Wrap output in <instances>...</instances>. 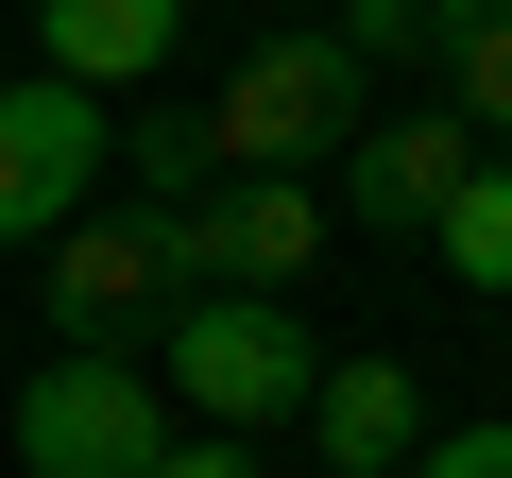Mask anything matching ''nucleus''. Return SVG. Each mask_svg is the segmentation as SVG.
Returning a JSON list of instances; mask_svg holds the SVG:
<instances>
[{
  "label": "nucleus",
  "mask_w": 512,
  "mask_h": 478,
  "mask_svg": "<svg viewBox=\"0 0 512 478\" xmlns=\"http://www.w3.org/2000/svg\"><path fill=\"white\" fill-rule=\"evenodd\" d=\"M154 342H171V393H188L205 427H239V444H256V427H291L308 376H325V342L291 325V291H171Z\"/></svg>",
  "instance_id": "nucleus-1"
},
{
  "label": "nucleus",
  "mask_w": 512,
  "mask_h": 478,
  "mask_svg": "<svg viewBox=\"0 0 512 478\" xmlns=\"http://www.w3.org/2000/svg\"><path fill=\"white\" fill-rule=\"evenodd\" d=\"M359 120H376V69H359L342 35H274V52H239V69H222L205 154H222V171H308V154H342Z\"/></svg>",
  "instance_id": "nucleus-2"
},
{
  "label": "nucleus",
  "mask_w": 512,
  "mask_h": 478,
  "mask_svg": "<svg viewBox=\"0 0 512 478\" xmlns=\"http://www.w3.org/2000/svg\"><path fill=\"white\" fill-rule=\"evenodd\" d=\"M18 461H35V478H154V461H171V393H154L137 359L69 342V359H35V393H18Z\"/></svg>",
  "instance_id": "nucleus-3"
},
{
  "label": "nucleus",
  "mask_w": 512,
  "mask_h": 478,
  "mask_svg": "<svg viewBox=\"0 0 512 478\" xmlns=\"http://www.w3.org/2000/svg\"><path fill=\"white\" fill-rule=\"evenodd\" d=\"M154 239H171V291H291L325 257V205L308 171H239V205H171Z\"/></svg>",
  "instance_id": "nucleus-4"
},
{
  "label": "nucleus",
  "mask_w": 512,
  "mask_h": 478,
  "mask_svg": "<svg viewBox=\"0 0 512 478\" xmlns=\"http://www.w3.org/2000/svg\"><path fill=\"white\" fill-rule=\"evenodd\" d=\"M86 188H103V103L69 69H18V86H0V239L86 222Z\"/></svg>",
  "instance_id": "nucleus-5"
},
{
  "label": "nucleus",
  "mask_w": 512,
  "mask_h": 478,
  "mask_svg": "<svg viewBox=\"0 0 512 478\" xmlns=\"http://www.w3.org/2000/svg\"><path fill=\"white\" fill-rule=\"evenodd\" d=\"M52 308H69V342H137L154 308H171V239L154 222H52Z\"/></svg>",
  "instance_id": "nucleus-6"
},
{
  "label": "nucleus",
  "mask_w": 512,
  "mask_h": 478,
  "mask_svg": "<svg viewBox=\"0 0 512 478\" xmlns=\"http://www.w3.org/2000/svg\"><path fill=\"white\" fill-rule=\"evenodd\" d=\"M35 35H52V69L103 103V86H137V69H171L188 0H35Z\"/></svg>",
  "instance_id": "nucleus-7"
},
{
  "label": "nucleus",
  "mask_w": 512,
  "mask_h": 478,
  "mask_svg": "<svg viewBox=\"0 0 512 478\" xmlns=\"http://www.w3.org/2000/svg\"><path fill=\"white\" fill-rule=\"evenodd\" d=\"M461 171H478V120H359V222H444Z\"/></svg>",
  "instance_id": "nucleus-8"
},
{
  "label": "nucleus",
  "mask_w": 512,
  "mask_h": 478,
  "mask_svg": "<svg viewBox=\"0 0 512 478\" xmlns=\"http://www.w3.org/2000/svg\"><path fill=\"white\" fill-rule=\"evenodd\" d=\"M308 427H325V461H342V478H393V461L427 444V410H410V376H393V359H325V376H308Z\"/></svg>",
  "instance_id": "nucleus-9"
},
{
  "label": "nucleus",
  "mask_w": 512,
  "mask_h": 478,
  "mask_svg": "<svg viewBox=\"0 0 512 478\" xmlns=\"http://www.w3.org/2000/svg\"><path fill=\"white\" fill-rule=\"evenodd\" d=\"M427 239H444V274H461V291H512V171L478 154V171L444 188V222H427Z\"/></svg>",
  "instance_id": "nucleus-10"
},
{
  "label": "nucleus",
  "mask_w": 512,
  "mask_h": 478,
  "mask_svg": "<svg viewBox=\"0 0 512 478\" xmlns=\"http://www.w3.org/2000/svg\"><path fill=\"white\" fill-rule=\"evenodd\" d=\"M444 86L461 120H512V0H444Z\"/></svg>",
  "instance_id": "nucleus-11"
},
{
  "label": "nucleus",
  "mask_w": 512,
  "mask_h": 478,
  "mask_svg": "<svg viewBox=\"0 0 512 478\" xmlns=\"http://www.w3.org/2000/svg\"><path fill=\"white\" fill-rule=\"evenodd\" d=\"M342 52L359 69H427L444 52V0H342Z\"/></svg>",
  "instance_id": "nucleus-12"
},
{
  "label": "nucleus",
  "mask_w": 512,
  "mask_h": 478,
  "mask_svg": "<svg viewBox=\"0 0 512 478\" xmlns=\"http://www.w3.org/2000/svg\"><path fill=\"white\" fill-rule=\"evenodd\" d=\"M410 478H512V427H444V444H427Z\"/></svg>",
  "instance_id": "nucleus-13"
},
{
  "label": "nucleus",
  "mask_w": 512,
  "mask_h": 478,
  "mask_svg": "<svg viewBox=\"0 0 512 478\" xmlns=\"http://www.w3.org/2000/svg\"><path fill=\"white\" fill-rule=\"evenodd\" d=\"M154 478H256V444H239V427H205V444H171Z\"/></svg>",
  "instance_id": "nucleus-14"
},
{
  "label": "nucleus",
  "mask_w": 512,
  "mask_h": 478,
  "mask_svg": "<svg viewBox=\"0 0 512 478\" xmlns=\"http://www.w3.org/2000/svg\"><path fill=\"white\" fill-rule=\"evenodd\" d=\"M325 478H342V461H325Z\"/></svg>",
  "instance_id": "nucleus-15"
}]
</instances>
